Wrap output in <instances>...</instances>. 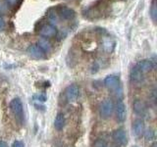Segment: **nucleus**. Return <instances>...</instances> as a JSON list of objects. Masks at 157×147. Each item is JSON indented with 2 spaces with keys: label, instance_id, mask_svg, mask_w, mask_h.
Segmentation results:
<instances>
[{
  "label": "nucleus",
  "instance_id": "obj_15",
  "mask_svg": "<svg viewBox=\"0 0 157 147\" xmlns=\"http://www.w3.org/2000/svg\"><path fill=\"white\" fill-rule=\"evenodd\" d=\"M103 50L107 53H110L113 51V49L115 47V41L113 40L111 37H105L102 41Z\"/></svg>",
  "mask_w": 157,
  "mask_h": 147
},
{
  "label": "nucleus",
  "instance_id": "obj_21",
  "mask_svg": "<svg viewBox=\"0 0 157 147\" xmlns=\"http://www.w3.org/2000/svg\"><path fill=\"white\" fill-rule=\"evenodd\" d=\"M12 147H25V144L23 143L22 141H20V140H16L13 143Z\"/></svg>",
  "mask_w": 157,
  "mask_h": 147
},
{
  "label": "nucleus",
  "instance_id": "obj_8",
  "mask_svg": "<svg viewBox=\"0 0 157 147\" xmlns=\"http://www.w3.org/2000/svg\"><path fill=\"white\" fill-rule=\"evenodd\" d=\"M112 137L116 143L120 144V145H126L128 142L127 134L124 129H118V130H114L112 134Z\"/></svg>",
  "mask_w": 157,
  "mask_h": 147
},
{
  "label": "nucleus",
  "instance_id": "obj_24",
  "mask_svg": "<svg viewBox=\"0 0 157 147\" xmlns=\"http://www.w3.org/2000/svg\"><path fill=\"white\" fill-rule=\"evenodd\" d=\"M134 147H139V146H134Z\"/></svg>",
  "mask_w": 157,
  "mask_h": 147
},
{
  "label": "nucleus",
  "instance_id": "obj_3",
  "mask_svg": "<svg viewBox=\"0 0 157 147\" xmlns=\"http://www.w3.org/2000/svg\"><path fill=\"white\" fill-rule=\"evenodd\" d=\"M55 12L58 15L59 20H63V21H73L76 18V12L67 6H59L55 9Z\"/></svg>",
  "mask_w": 157,
  "mask_h": 147
},
{
  "label": "nucleus",
  "instance_id": "obj_4",
  "mask_svg": "<svg viewBox=\"0 0 157 147\" xmlns=\"http://www.w3.org/2000/svg\"><path fill=\"white\" fill-rule=\"evenodd\" d=\"M104 85L111 91H117L121 88V81L120 78L117 76L110 75L104 78Z\"/></svg>",
  "mask_w": 157,
  "mask_h": 147
},
{
  "label": "nucleus",
  "instance_id": "obj_10",
  "mask_svg": "<svg viewBox=\"0 0 157 147\" xmlns=\"http://www.w3.org/2000/svg\"><path fill=\"white\" fill-rule=\"evenodd\" d=\"M130 78H131V81L132 83L139 85V83L142 82V81H144V73H142L136 66H135L131 70Z\"/></svg>",
  "mask_w": 157,
  "mask_h": 147
},
{
  "label": "nucleus",
  "instance_id": "obj_13",
  "mask_svg": "<svg viewBox=\"0 0 157 147\" xmlns=\"http://www.w3.org/2000/svg\"><path fill=\"white\" fill-rule=\"evenodd\" d=\"M132 130L136 136H140L144 132V123L142 120L137 119L132 124Z\"/></svg>",
  "mask_w": 157,
  "mask_h": 147
},
{
  "label": "nucleus",
  "instance_id": "obj_20",
  "mask_svg": "<svg viewBox=\"0 0 157 147\" xmlns=\"http://www.w3.org/2000/svg\"><path fill=\"white\" fill-rule=\"evenodd\" d=\"M20 0H5V2H6L8 5L10 6H15V5H17L19 3Z\"/></svg>",
  "mask_w": 157,
  "mask_h": 147
},
{
  "label": "nucleus",
  "instance_id": "obj_1",
  "mask_svg": "<svg viewBox=\"0 0 157 147\" xmlns=\"http://www.w3.org/2000/svg\"><path fill=\"white\" fill-rule=\"evenodd\" d=\"M10 110H11L12 114L14 115L15 119H16L20 124H22L24 120V108L22 101L20 98H14V99L10 102Z\"/></svg>",
  "mask_w": 157,
  "mask_h": 147
},
{
  "label": "nucleus",
  "instance_id": "obj_23",
  "mask_svg": "<svg viewBox=\"0 0 157 147\" xmlns=\"http://www.w3.org/2000/svg\"><path fill=\"white\" fill-rule=\"evenodd\" d=\"M0 147H8V144L5 141H0Z\"/></svg>",
  "mask_w": 157,
  "mask_h": 147
},
{
  "label": "nucleus",
  "instance_id": "obj_16",
  "mask_svg": "<svg viewBox=\"0 0 157 147\" xmlns=\"http://www.w3.org/2000/svg\"><path fill=\"white\" fill-rule=\"evenodd\" d=\"M37 45L42 49V50L44 51V53H48V52L51 51V44L49 41H47V39H45V38L39 39Z\"/></svg>",
  "mask_w": 157,
  "mask_h": 147
},
{
  "label": "nucleus",
  "instance_id": "obj_14",
  "mask_svg": "<svg viewBox=\"0 0 157 147\" xmlns=\"http://www.w3.org/2000/svg\"><path fill=\"white\" fill-rule=\"evenodd\" d=\"M66 124V120H65V116L62 113H59L57 114L55 120H54V127H55L56 130H62L64 129Z\"/></svg>",
  "mask_w": 157,
  "mask_h": 147
},
{
  "label": "nucleus",
  "instance_id": "obj_9",
  "mask_svg": "<svg viewBox=\"0 0 157 147\" xmlns=\"http://www.w3.org/2000/svg\"><path fill=\"white\" fill-rule=\"evenodd\" d=\"M28 53L32 58L36 59V60L43 59L45 57V53H44V51L37 45V44H33V45L29 46L28 48Z\"/></svg>",
  "mask_w": 157,
  "mask_h": 147
},
{
  "label": "nucleus",
  "instance_id": "obj_22",
  "mask_svg": "<svg viewBox=\"0 0 157 147\" xmlns=\"http://www.w3.org/2000/svg\"><path fill=\"white\" fill-rule=\"evenodd\" d=\"M5 28V22H4V20L0 17V31H3Z\"/></svg>",
  "mask_w": 157,
  "mask_h": 147
},
{
  "label": "nucleus",
  "instance_id": "obj_7",
  "mask_svg": "<svg viewBox=\"0 0 157 147\" xmlns=\"http://www.w3.org/2000/svg\"><path fill=\"white\" fill-rule=\"evenodd\" d=\"M115 112H116V118L117 121L123 123L127 118V110H126V105L124 104V102L119 100L117 102V104L115 106Z\"/></svg>",
  "mask_w": 157,
  "mask_h": 147
},
{
  "label": "nucleus",
  "instance_id": "obj_5",
  "mask_svg": "<svg viewBox=\"0 0 157 147\" xmlns=\"http://www.w3.org/2000/svg\"><path fill=\"white\" fill-rule=\"evenodd\" d=\"M38 32L43 37L50 38V37L56 36L57 28L55 26H53V24H42V26L39 28Z\"/></svg>",
  "mask_w": 157,
  "mask_h": 147
},
{
  "label": "nucleus",
  "instance_id": "obj_17",
  "mask_svg": "<svg viewBox=\"0 0 157 147\" xmlns=\"http://www.w3.org/2000/svg\"><path fill=\"white\" fill-rule=\"evenodd\" d=\"M149 14L151 20L153 21V23H156V18H157V9H156V0H152L151 6L149 10Z\"/></svg>",
  "mask_w": 157,
  "mask_h": 147
},
{
  "label": "nucleus",
  "instance_id": "obj_2",
  "mask_svg": "<svg viewBox=\"0 0 157 147\" xmlns=\"http://www.w3.org/2000/svg\"><path fill=\"white\" fill-rule=\"evenodd\" d=\"M114 103L111 99H105L100 103L99 106V115L102 119H109L114 113Z\"/></svg>",
  "mask_w": 157,
  "mask_h": 147
},
{
  "label": "nucleus",
  "instance_id": "obj_11",
  "mask_svg": "<svg viewBox=\"0 0 157 147\" xmlns=\"http://www.w3.org/2000/svg\"><path fill=\"white\" fill-rule=\"evenodd\" d=\"M136 67L139 68L142 73H147V72L151 71L152 69L155 68V61L149 60V59H145V60H142V61L139 62Z\"/></svg>",
  "mask_w": 157,
  "mask_h": 147
},
{
  "label": "nucleus",
  "instance_id": "obj_19",
  "mask_svg": "<svg viewBox=\"0 0 157 147\" xmlns=\"http://www.w3.org/2000/svg\"><path fill=\"white\" fill-rule=\"evenodd\" d=\"M93 147H107V143L103 139H97L93 144Z\"/></svg>",
  "mask_w": 157,
  "mask_h": 147
},
{
  "label": "nucleus",
  "instance_id": "obj_12",
  "mask_svg": "<svg viewBox=\"0 0 157 147\" xmlns=\"http://www.w3.org/2000/svg\"><path fill=\"white\" fill-rule=\"evenodd\" d=\"M132 109H134L136 115L142 116V115H144L146 112V105L142 100L136 99L132 103Z\"/></svg>",
  "mask_w": 157,
  "mask_h": 147
},
{
  "label": "nucleus",
  "instance_id": "obj_6",
  "mask_svg": "<svg viewBox=\"0 0 157 147\" xmlns=\"http://www.w3.org/2000/svg\"><path fill=\"white\" fill-rule=\"evenodd\" d=\"M78 93H80V88L78 85H70L65 89V97L69 102H75L78 99Z\"/></svg>",
  "mask_w": 157,
  "mask_h": 147
},
{
  "label": "nucleus",
  "instance_id": "obj_18",
  "mask_svg": "<svg viewBox=\"0 0 157 147\" xmlns=\"http://www.w3.org/2000/svg\"><path fill=\"white\" fill-rule=\"evenodd\" d=\"M144 136L147 141H152L155 139V131L152 129H148L147 130H144Z\"/></svg>",
  "mask_w": 157,
  "mask_h": 147
}]
</instances>
